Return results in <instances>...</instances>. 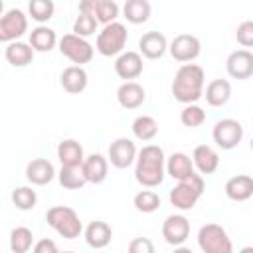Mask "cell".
<instances>
[{
  "instance_id": "1",
  "label": "cell",
  "mask_w": 253,
  "mask_h": 253,
  "mask_svg": "<svg viewBox=\"0 0 253 253\" xmlns=\"http://www.w3.org/2000/svg\"><path fill=\"white\" fill-rule=\"evenodd\" d=\"M166 176V156L162 146L158 144H146L138 150L136 166H134V178L144 188H156L164 182Z\"/></svg>"
},
{
  "instance_id": "2",
  "label": "cell",
  "mask_w": 253,
  "mask_h": 253,
  "mask_svg": "<svg viewBox=\"0 0 253 253\" xmlns=\"http://www.w3.org/2000/svg\"><path fill=\"white\" fill-rule=\"evenodd\" d=\"M204 69L196 63H184L178 67L172 81V95L178 103L190 105L204 97Z\"/></svg>"
},
{
  "instance_id": "3",
  "label": "cell",
  "mask_w": 253,
  "mask_h": 253,
  "mask_svg": "<svg viewBox=\"0 0 253 253\" xmlns=\"http://www.w3.org/2000/svg\"><path fill=\"white\" fill-rule=\"evenodd\" d=\"M45 221L63 239H75L83 231V223H81L77 211L73 208H69V206H53V208H49L47 213H45Z\"/></svg>"
},
{
  "instance_id": "4",
  "label": "cell",
  "mask_w": 253,
  "mask_h": 253,
  "mask_svg": "<svg viewBox=\"0 0 253 253\" xmlns=\"http://www.w3.org/2000/svg\"><path fill=\"white\" fill-rule=\"evenodd\" d=\"M204 188L206 184H204L202 174L194 172L192 176L178 180V184L170 190V204L180 211H188L198 204V200L204 194Z\"/></svg>"
},
{
  "instance_id": "5",
  "label": "cell",
  "mask_w": 253,
  "mask_h": 253,
  "mask_svg": "<svg viewBox=\"0 0 253 253\" xmlns=\"http://www.w3.org/2000/svg\"><path fill=\"white\" fill-rule=\"evenodd\" d=\"M126 40H128V34H126L125 24L111 22V24H105L103 30L97 34L95 49L105 57H113V55L123 53V49L126 45Z\"/></svg>"
},
{
  "instance_id": "6",
  "label": "cell",
  "mask_w": 253,
  "mask_h": 253,
  "mask_svg": "<svg viewBox=\"0 0 253 253\" xmlns=\"http://www.w3.org/2000/svg\"><path fill=\"white\" fill-rule=\"evenodd\" d=\"M198 245L204 253H231L233 251L227 231L217 223H206L200 227Z\"/></svg>"
},
{
  "instance_id": "7",
  "label": "cell",
  "mask_w": 253,
  "mask_h": 253,
  "mask_svg": "<svg viewBox=\"0 0 253 253\" xmlns=\"http://www.w3.org/2000/svg\"><path fill=\"white\" fill-rule=\"evenodd\" d=\"M57 47H59L61 55L67 57L75 65L89 63L93 59V55H95V47L87 42V38H81L77 34H65V36H61Z\"/></svg>"
},
{
  "instance_id": "8",
  "label": "cell",
  "mask_w": 253,
  "mask_h": 253,
  "mask_svg": "<svg viewBox=\"0 0 253 253\" xmlns=\"http://www.w3.org/2000/svg\"><path fill=\"white\" fill-rule=\"evenodd\" d=\"M28 32V16L20 8H10L0 18V42L10 43Z\"/></svg>"
},
{
  "instance_id": "9",
  "label": "cell",
  "mask_w": 253,
  "mask_h": 253,
  "mask_svg": "<svg viewBox=\"0 0 253 253\" xmlns=\"http://www.w3.org/2000/svg\"><path fill=\"white\" fill-rule=\"evenodd\" d=\"M211 136H213V142L221 150H231V148H235L241 142V138H243V126L235 119H219L213 125Z\"/></svg>"
},
{
  "instance_id": "10",
  "label": "cell",
  "mask_w": 253,
  "mask_h": 253,
  "mask_svg": "<svg viewBox=\"0 0 253 253\" xmlns=\"http://www.w3.org/2000/svg\"><path fill=\"white\" fill-rule=\"evenodd\" d=\"M168 51H170V55H172L176 61H180V63H190V61H194V59L200 55L202 43H200V40H198L196 36H192V34H178V36L168 43Z\"/></svg>"
},
{
  "instance_id": "11",
  "label": "cell",
  "mask_w": 253,
  "mask_h": 253,
  "mask_svg": "<svg viewBox=\"0 0 253 253\" xmlns=\"http://www.w3.org/2000/svg\"><path fill=\"white\" fill-rule=\"evenodd\" d=\"M136 156H138V150L134 146V142L130 138H117L109 144V152H107V158L111 162V166L119 168V170H125L128 166H132L136 162Z\"/></svg>"
},
{
  "instance_id": "12",
  "label": "cell",
  "mask_w": 253,
  "mask_h": 253,
  "mask_svg": "<svg viewBox=\"0 0 253 253\" xmlns=\"http://www.w3.org/2000/svg\"><path fill=\"white\" fill-rule=\"evenodd\" d=\"M162 237L168 245L180 247L190 237V221L182 213H172L162 223Z\"/></svg>"
},
{
  "instance_id": "13",
  "label": "cell",
  "mask_w": 253,
  "mask_h": 253,
  "mask_svg": "<svg viewBox=\"0 0 253 253\" xmlns=\"http://www.w3.org/2000/svg\"><path fill=\"white\" fill-rule=\"evenodd\" d=\"M225 69L231 79L253 77V53L249 49H235L225 59Z\"/></svg>"
},
{
  "instance_id": "14",
  "label": "cell",
  "mask_w": 253,
  "mask_h": 253,
  "mask_svg": "<svg viewBox=\"0 0 253 253\" xmlns=\"http://www.w3.org/2000/svg\"><path fill=\"white\" fill-rule=\"evenodd\" d=\"M142 69H144V63L138 51H123L115 59V73L125 81L136 79L142 73Z\"/></svg>"
},
{
  "instance_id": "15",
  "label": "cell",
  "mask_w": 253,
  "mask_h": 253,
  "mask_svg": "<svg viewBox=\"0 0 253 253\" xmlns=\"http://www.w3.org/2000/svg\"><path fill=\"white\" fill-rule=\"evenodd\" d=\"M138 49L146 59H160L168 51V40L162 32H146L138 40Z\"/></svg>"
},
{
  "instance_id": "16",
  "label": "cell",
  "mask_w": 253,
  "mask_h": 253,
  "mask_svg": "<svg viewBox=\"0 0 253 253\" xmlns=\"http://www.w3.org/2000/svg\"><path fill=\"white\" fill-rule=\"evenodd\" d=\"M59 83L63 87V91L71 93V95H79L87 89L89 83V75L83 69V65H69L61 71L59 75Z\"/></svg>"
},
{
  "instance_id": "17",
  "label": "cell",
  "mask_w": 253,
  "mask_h": 253,
  "mask_svg": "<svg viewBox=\"0 0 253 253\" xmlns=\"http://www.w3.org/2000/svg\"><path fill=\"white\" fill-rule=\"evenodd\" d=\"M57 176L53 164L45 158H34L26 166V180L34 186H45Z\"/></svg>"
},
{
  "instance_id": "18",
  "label": "cell",
  "mask_w": 253,
  "mask_h": 253,
  "mask_svg": "<svg viewBox=\"0 0 253 253\" xmlns=\"http://www.w3.org/2000/svg\"><path fill=\"white\" fill-rule=\"evenodd\" d=\"M146 99L144 87L136 81H125L117 89V101L123 109H138Z\"/></svg>"
},
{
  "instance_id": "19",
  "label": "cell",
  "mask_w": 253,
  "mask_h": 253,
  "mask_svg": "<svg viewBox=\"0 0 253 253\" xmlns=\"http://www.w3.org/2000/svg\"><path fill=\"white\" fill-rule=\"evenodd\" d=\"M83 172L89 180V184H103L107 180L109 174V158H105L99 152H93L89 156H85L83 160Z\"/></svg>"
},
{
  "instance_id": "20",
  "label": "cell",
  "mask_w": 253,
  "mask_h": 253,
  "mask_svg": "<svg viewBox=\"0 0 253 253\" xmlns=\"http://www.w3.org/2000/svg\"><path fill=\"white\" fill-rule=\"evenodd\" d=\"M34 53L36 49L32 47V43H24V42H10L6 43V49H4V57L6 61L12 65V67H26L34 61Z\"/></svg>"
},
{
  "instance_id": "21",
  "label": "cell",
  "mask_w": 253,
  "mask_h": 253,
  "mask_svg": "<svg viewBox=\"0 0 253 253\" xmlns=\"http://www.w3.org/2000/svg\"><path fill=\"white\" fill-rule=\"evenodd\" d=\"M194 168H198L200 174H213L219 166V154L210 144H198L192 152Z\"/></svg>"
},
{
  "instance_id": "22",
  "label": "cell",
  "mask_w": 253,
  "mask_h": 253,
  "mask_svg": "<svg viewBox=\"0 0 253 253\" xmlns=\"http://www.w3.org/2000/svg\"><path fill=\"white\" fill-rule=\"evenodd\" d=\"M225 196L233 202H245L253 196V178L247 176V174H237V176H231L225 186Z\"/></svg>"
},
{
  "instance_id": "23",
  "label": "cell",
  "mask_w": 253,
  "mask_h": 253,
  "mask_svg": "<svg viewBox=\"0 0 253 253\" xmlns=\"http://www.w3.org/2000/svg\"><path fill=\"white\" fill-rule=\"evenodd\" d=\"M111 237H113L111 225L101 219H95L85 227V241L93 249H105L111 243Z\"/></svg>"
},
{
  "instance_id": "24",
  "label": "cell",
  "mask_w": 253,
  "mask_h": 253,
  "mask_svg": "<svg viewBox=\"0 0 253 253\" xmlns=\"http://www.w3.org/2000/svg\"><path fill=\"white\" fill-rule=\"evenodd\" d=\"M166 174L176 182L184 180L194 174V160L184 152H172L166 158Z\"/></svg>"
},
{
  "instance_id": "25",
  "label": "cell",
  "mask_w": 253,
  "mask_h": 253,
  "mask_svg": "<svg viewBox=\"0 0 253 253\" xmlns=\"http://www.w3.org/2000/svg\"><path fill=\"white\" fill-rule=\"evenodd\" d=\"M57 158H59L61 166H81L85 160V152L77 140L65 138L57 144Z\"/></svg>"
},
{
  "instance_id": "26",
  "label": "cell",
  "mask_w": 253,
  "mask_h": 253,
  "mask_svg": "<svg viewBox=\"0 0 253 253\" xmlns=\"http://www.w3.org/2000/svg\"><path fill=\"white\" fill-rule=\"evenodd\" d=\"M30 43H32V47H34L36 51L45 53V51H51V49L59 43V40H57L55 32H53L49 26L40 24V26H36V28L30 32Z\"/></svg>"
},
{
  "instance_id": "27",
  "label": "cell",
  "mask_w": 253,
  "mask_h": 253,
  "mask_svg": "<svg viewBox=\"0 0 253 253\" xmlns=\"http://www.w3.org/2000/svg\"><path fill=\"white\" fill-rule=\"evenodd\" d=\"M204 97L210 107H223L231 97V83L227 79H213L208 83Z\"/></svg>"
},
{
  "instance_id": "28",
  "label": "cell",
  "mask_w": 253,
  "mask_h": 253,
  "mask_svg": "<svg viewBox=\"0 0 253 253\" xmlns=\"http://www.w3.org/2000/svg\"><path fill=\"white\" fill-rule=\"evenodd\" d=\"M152 14V6L148 0H126L123 6V16L130 24H144Z\"/></svg>"
},
{
  "instance_id": "29",
  "label": "cell",
  "mask_w": 253,
  "mask_h": 253,
  "mask_svg": "<svg viewBox=\"0 0 253 253\" xmlns=\"http://www.w3.org/2000/svg\"><path fill=\"white\" fill-rule=\"evenodd\" d=\"M57 180L65 190H79L89 184L83 166H61V170L57 172Z\"/></svg>"
},
{
  "instance_id": "30",
  "label": "cell",
  "mask_w": 253,
  "mask_h": 253,
  "mask_svg": "<svg viewBox=\"0 0 253 253\" xmlns=\"http://www.w3.org/2000/svg\"><path fill=\"white\" fill-rule=\"evenodd\" d=\"M132 134H134V138H138V140H142V142H148V140H152L156 134H158V123H156V119L154 117H150V115H140V117H136L134 121H132Z\"/></svg>"
},
{
  "instance_id": "31",
  "label": "cell",
  "mask_w": 253,
  "mask_h": 253,
  "mask_svg": "<svg viewBox=\"0 0 253 253\" xmlns=\"http://www.w3.org/2000/svg\"><path fill=\"white\" fill-rule=\"evenodd\" d=\"M34 247V233L32 229L20 225L10 231V249L14 253H26Z\"/></svg>"
},
{
  "instance_id": "32",
  "label": "cell",
  "mask_w": 253,
  "mask_h": 253,
  "mask_svg": "<svg viewBox=\"0 0 253 253\" xmlns=\"http://www.w3.org/2000/svg\"><path fill=\"white\" fill-rule=\"evenodd\" d=\"M53 12H55L53 0H30V4H28V14L38 24L49 22L53 18Z\"/></svg>"
},
{
  "instance_id": "33",
  "label": "cell",
  "mask_w": 253,
  "mask_h": 253,
  "mask_svg": "<svg viewBox=\"0 0 253 253\" xmlns=\"http://www.w3.org/2000/svg\"><path fill=\"white\" fill-rule=\"evenodd\" d=\"M93 14L95 18L99 20V24H111V22H117L119 14H121V8L115 0H97L95 8H93Z\"/></svg>"
},
{
  "instance_id": "34",
  "label": "cell",
  "mask_w": 253,
  "mask_h": 253,
  "mask_svg": "<svg viewBox=\"0 0 253 253\" xmlns=\"http://www.w3.org/2000/svg\"><path fill=\"white\" fill-rule=\"evenodd\" d=\"M97 26H99V20L95 18L93 12H79L73 22V34L81 38H89L97 32Z\"/></svg>"
},
{
  "instance_id": "35",
  "label": "cell",
  "mask_w": 253,
  "mask_h": 253,
  "mask_svg": "<svg viewBox=\"0 0 253 253\" xmlns=\"http://www.w3.org/2000/svg\"><path fill=\"white\" fill-rule=\"evenodd\" d=\"M12 202L18 210L22 211H28V210H34L36 204H38V194L36 190H32L30 186H20L12 192Z\"/></svg>"
},
{
  "instance_id": "36",
  "label": "cell",
  "mask_w": 253,
  "mask_h": 253,
  "mask_svg": "<svg viewBox=\"0 0 253 253\" xmlns=\"http://www.w3.org/2000/svg\"><path fill=\"white\" fill-rule=\"evenodd\" d=\"M132 204H134V208H136L138 211H142V213H152V211H156V210L160 208V196H158L156 192H152V190H140V192L134 196Z\"/></svg>"
},
{
  "instance_id": "37",
  "label": "cell",
  "mask_w": 253,
  "mask_h": 253,
  "mask_svg": "<svg viewBox=\"0 0 253 253\" xmlns=\"http://www.w3.org/2000/svg\"><path fill=\"white\" fill-rule=\"evenodd\" d=\"M180 121H182L184 126L196 128V126H200V125L206 123V111H204L200 105L190 103V105H186V107L182 109V113H180Z\"/></svg>"
},
{
  "instance_id": "38",
  "label": "cell",
  "mask_w": 253,
  "mask_h": 253,
  "mask_svg": "<svg viewBox=\"0 0 253 253\" xmlns=\"http://www.w3.org/2000/svg\"><path fill=\"white\" fill-rule=\"evenodd\" d=\"M235 38L237 43H241L243 47H253V20L241 22L235 30Z\"/></svg>"
},
{
  "instance_id": "39",
  "label": "cell",
  "mask_w": 253,
  "mask_h": 253,
  "mask_svg": "<svg viewBox=\"0 0 253 253\" xmlns=\"http://www.w3.org/2000/svg\"><path fill=\"white\" fill-rule=\"evenodd\" d=\"M130 253H154V243L148 237H136L128 243Z\"/></svg>"
},
{
  "instance_id": "40",
  "label": "cell",
  "mask_w": 253,
  "mask_h": 253,
  "mask_svg": "<svg viewBox=\"0 0 253 253\" xmlns=\"http://www.w3.org/2000/svg\"><path fill=\"white\" fill-rule=\"evenodd\" d=\"M34 251H36V253H57V245H55V241H51V239H40V241L34 245Z\"/></svg>"
},
{
  "instance_id": "41",
  "label": "cell",
  "mask_w": 253,
  "mask_h": 253,
  "mask_svg": "<svg viewBox=\"0 0 253 253\" xmlns=\"http://www.w3.org/2000/svg\"><path fill=\"white\" fill-rule=\"evenodd\" d=\"M97 0H79V12H93Z\"/></svg>"
},
{
  "instance_id": "42",
  "label": "cell",
  "mask_w": 253,
  "mask_h": 253,
  "mask_svg": "<svg viewBox=\"0 0 253 253\" xmlns=\"http://www.w3.org/2000/svg\"><path fill=\"white\" fill-rule=\"evenodd\" d=\"M251 150H253V138H251Z\"/></svg>"
}]
</instances>
